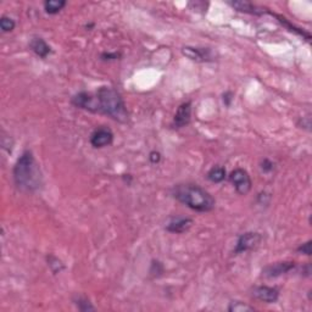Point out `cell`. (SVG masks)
Wrapping results in <instances>:
<instances>
[{
    "mask_svg": "<svg viewBox=\"0 0 312 312\" xmlns=\"http://www.w3.org/2000/svg\"><path fill=\"white\" fill-rule=\"evenodd\" d=\"M303 275L305 276V277H310L311 276V265L310 264L305 265V266L303 267Z\"/></svg>",
    "mask_w": 312,
    "mask_h": 312,
    "instance_id": "cell-30",
    "label": "cell"
},
{
    "mask_svg": "<svg viewBox=\"0 0 312 312\" xmlns=\"http://www.w3.org/2000/svg\"><path fill=\"white\" fill-rule=\"evenodd\" d=\"M232 96H233V94H232L231 92H227L223 94V103H225L227 106H229L231 105V101H232Z\"/></svg>",
    "mask_w": 312,
    "mask_h": 312,
    "instance_id": "cell-29",
    "label": "cell"
},
{
    "mask_svg": "<svg viewBox=\"0 0 312 312\" xmlns=\"http://www.w3.org/2000/svg\"><path fill=\"white\" fill-rule=\"evenodd\" d=\"M15 26L16 23L12 18L9 17V16H1V18H0V28H1V32L9 33L13 31Z\"/></svg>",
    "mask_w": 312,
    "mask_h": 312,
    "instance_id": "cell-21",
    "label": "cell"
},
{
    "mask_svg": "<svg viewBox=\"0 0 312 312\" xmlns=\"http://www.w3.org/2000/svg\"><path fill=\"white\" fill-rule=\"evenodd\" d=\"M121 57V52H107L105 51L103 52V54L100 55V59L103 60V61H115V60H118Z\"/></svg>",
    "mask_w": 312,
    "mask_h": 312,
    "instance_id": "cell-23",
    "label": "cell"
},
{
    "mask_svg": "<svg viewBox=\"0 0 312 312\" xmlns=\"http://www.w3.org/2000/svg\"><path fill=\"white\" fill-rule=\"evenodd\" d=\"M164 273V266L160 261H151V267H150V275H153L154 277H159Z\"/></svg>",
    "mask_w": 312,
    "mask_h": 312,
    "instance_id": "cell-22",
    "label": "cell"
},
{
    "mask_svg": "<svg viewBox=\"0 0 312 312\" xmlns=\"http://www.w3.org/2000/svg\"><path fill=\"white\" fill-rule=\"evenodd\" d=\"M190 120H192V101H186V103L179 105L177 112L173 117L172 127L177 129L183 128L189 125Z\"/></svg>",
    "mask_w": 312,
    "mask_h": 312,
    "instance_id": "cell-11",
    "label": "cell"
},
{
    "mask_svg": "<svg viewBox=\"0 0 312 312\" xmlns=\"http://www.w3.org/2000/svg\"><path fill=\"white\" fill-rule=\"evenodd\" d=\"M149 160H150L151 164H154V165L159 164V162L161 161V154L156 150L151 151V153L149 154Z\"/></svg>",
    "mask_w": 312,
    "mask_h": 312,
    "instance_id": "cell-28",
    "label": "cell"
},
{
    "mask_svg": "<svg viewBox=\"0 0 312 312\" xmlns=\"http://www.w3.org/2000/svg\"><path fill=\"white\" fill-rule=\"evenodd\" d=\"M29 49H31L37 56H39L40 59H45L46 56H49V55L51 54L50 45L40 37L32 38L31 42H29Z\"/></svg>",
    "mask_w": 312,
    "mask_h": 312,
    "instance_id": "cell-15",
    "label": "cell"
},
{
    "mask_svg": "<svg viewBox=\"0 0 312 312\" xmlns=\"http://www.w3.org/2000/svg\"><path fill=\"white\" fill-rule=\"evenodd\" d=\"M46 262H48L49 269L51 270V272L54 273V275L61 273L62 271L65 270V265H63V262L60 260L59 258L52 255V254H49V255L46 256Z\"/></svg>",
    "mask_w": 312,
    "mask_h": 312,
    "instance_id": "cell-18",
    "label": "cell"
},
{
    "mask_svg": "<svg viewBox=\"0 0 312 312\" xmlns=\"http://www.w3.org/2000/svg\"><path fill=\"white\" fill-rule=\"evenodd\" d=\"M298 126L302 127V128H304V129H306L308 132H310L311 131V117H310V115L303 117L302 120H300V122H298Z\"/></svg>",
    "mask_w": 312,
    "mask_h": 312,
    "instance_id": "cell-26",
    "label": "cell"
},
{
    "mask_svg": "<svg viewBox=\"0 0 312 312\" xmlns=\"http://www.w3.org/2000/svg\"><path fill=\"white\" fill-rule=\"evenodd\" d=\"M71 104L77 109L85 110V111L93 112V114H98L96 110V99L95 94H90L88 92H79L76 95L72 96L71 99Z\"/></svg>",
    "mask_w": 312,
    "mask_h": 312,
    "instance_id": "cell-7",
    "label": "cell"
},
{
    "mask_svg": "<svg viewBox=\"0 0 312 312\" xmlns=\"http://www.w3.org/2000/svg\"><path fill=\"white\" fill-rule=\"evenodd\" d=\"M275 162L273 161H271L270 159H264L261 161V165H260V167H261V170L264 171L265 173H271L272 172L273 170H275Z\"/></svg>",
    "mask_w": 312,
    "mask_h": 312,
    "instance_id": "cell-24",
    "label": "cell"
},
{
    "mask_svg": "<svg viewBox=\"0 0 312 312\" xmlns=\"http://www.w3.org/2000/svg\"><path fill=\"white\" fill-rule=\"evenodd\" d=\"M67 2L65 0H45L44 1V10L49 15H56L66 6Z\"/></svg>",
    "mask_w": 312,
    "mask_h": 312,
    "instance_id": "cell-17",
    "label": "cell"
},
{
    "mask_svg": "<svg viewBox=\"0 0 312 312\" xmlns=\"http://www.w3.org/2000/svg\"><path fill=\"white\" fill-rule=\"evenodd\" d=\"M183 55L188 59L197 62H210L215 60L214 51L210 48H195V46H184L182 49Z\"/></svg>",
    "mask_w": 312,
    "mask_h": 312,
    "instance_id": "cell-9",
    "label": "cell"
},
{
    "mask_svg": "<svg viewBox=\"0 0 312 312\" xmlns=\"http://www.w3.org/2000/svg\"><path fill=\"white\" fill-rule=\"evenodd\" d=\"M267 13H269V15H271V16H275V17L277 18V21L280 22L282 26H283L284 28L288 29L289 32L295 33V34H297V35L302 37L303 39H305L306 42H310V40H311V34H310V33L304 31V29H302V28H299V27H297V26H295V24H293L292 22L289 21L287 17H284V16H282V15H277V13L272 12V11H270V10L267 11Z\"/></svg>",
    "mask_w": 312,
    "mask_h": 312,
    "instance_id": "cell-13",
    "label": "cell"
},
{
    "mask_svg": "<svg viewBox=\"0 0 312 312\" xmlns=\"http://www.w3.org/2000/svg\"><path fill=\"white\" fill-rule=\"evenodd\" d=\"M270 200H271V194H269V193H266V192L259 193L258 203L260 204V205H269Z\"/></svg>",
    "mask_w": 312,
    "mask_h": 312,
    "instance_id": "cell-27",
    "label": "cell"
},
{
    "mask_svg": "<svg viewBox=\"0 0 312 312\" xmlns=\"http://www.w3.org/2000/svg\"><path fill=\"white\" fill-rule=\"evenodd\" d=\"M98 114L111 117L117 122L126 123L128 121V111L122 95L112 87L103 85L95 93Z\"/></svg>",
    "mask_w": 312,
    "mask_h": 312,
    "instance_id": "cell-3",
    "label": "cell"
},
{
    "mask_svg": "<svg viewBox=\"0 0 312 312\" xmlns=\"http://www.w3.org/2000/svg\"><path fill=\"white\" fill-rule=\"evenodd\" d=\"M193 226V220L188 219V217H176L172 221L167 223L166 231L170 233L182 234L184 232L189 231L190 227Z\"/></svg>",
    "mask_w": 312,
    "mask_h": 312,
    "instance_id": "cell-14",
    "label": "cell"
},
{
    "mask_svg": "<svg viewBox=\"0 0 312 312\" xmlns=\"http://www.w3.org/2000/svg\"><path fill=\"white\" fill-rule=\"evenodd\" d=\"M297 267L295 262L293 261H282L276 262V264L269 265L262 270V276L265 278H278L281 276L287 275V273L292 272L293 270Z\"/></svg>",
    "mask_w": 312,
    "mask_h": 312,
    "instance_id": "cell-8",
    "label": "cell"
},
{
    "mask_svg": "<svg viewBox=\"0 0 312 312\" xmlns=\"http://www.w3.org/2000/svg\"><path fill=\"white\" fill-rule=\"evenodd\" d=\"M228 4L231 5L233 9L240 11V12L250 13V15H256L261 16L267 13L269 9L264 6H259V5L254 4V2L248 1V0H237V1H228Z\"/></svg>",
    "mask_w": 312,
    "mask_h": 312,
    "instance_id": "cell-12",
    "label": "cell"
},
{
    "mask_svg": "<svg viewBox=\"0 0 312 312\" xmlns=\"http://www.w3.org/2000/svg\"><path fill=\"white\" fill-rule=\"evenodd\" d=\"M15 186L23 193L38 192L43 187V175L39 164L31 150H24L12 170Z\"/></svg>",
    "mask_w": 312,
    "mask_h": 312,
    "instance_id": "cell-1",
    "label": "cell"
},
{
    "mask_svg": "<svg viewBox=\"0 0 312 312\" xmlns=\"http://www.w3.org/2000/svg\"><path fill=\"white\" fill-rule=\"evenodd\" d=\"M73 304L76 305V308L79 311L83 312H89V311H95V306H93V304L89 302V299H87L85 297H76L73 299Z\"/></svg>",
    "mask_w": 312,
    "mask_h": 312,
    "instance_id": "cell-19",
    "label": "cell"
},
{
    "mask_svg": "<svg viewBox=\"0 0 312 312\" xmlns=\"http://www.w3.org/2000/svg\"><path fill=\"white\" fill-rule=\"evenodd\" d=\"M206 178L209 179L212 183H222L226 178H227V172H226V168L216 165V166L211 167L206 173Z\"/></svg>",
    "mask_w": 312,
    "mask_h": 312,
    "instance_id": "cell-16",
    "label": "cell"
},
{
    "mask_svg": "<svg viewBox=\"0 0 312 312\" xmlns=\"http://www.w3.org/2000/svg\"><path fill=\"white\" fill-rule=\"evenodd\" d=\"M311 240H308L306 243H303V244H300V247H298L297 251L299 254H304V255L306 256H311Z\"/></svg>",
    "mask_w": 312,
    "mask_h": 312,
    "instance_id": "cell-25",
    "label": "cell"
},
{
    "mask_svg": "<svg viewBox=\"0 0 312 312\" xmlns=\"http://www.w3.org/2000/svg\"><path fill=\"white\" fill-rule=\"evenodd\" d=\"M229 182L233 184L234 189L239 195H248L250 193L251 187H253V182L248 173L247 170L244 168H234L228 176Z\"/></svg>",
    "mask_w": 312,
    "mask_h": 312,
    "instance_id": "cell-4",
    "label": "cell"
},
{
    "mask_svg": "<svg viewBox=\"0 0 312 312\" xmlns=\"http://www.w3.org/2000/svg\"><path fill=\"white\" fill-rule=\"evenodd\" d=\"M172 197L197 212H210L216 201L206 189L194 183H179L172 188Z\"/></svg>",
    "mask_w": 312,
    "mask_h": 312,
    "instance_id": "cell-2",
    "label": "cell"
},
{
    "mask_svg": "<svg viewBox=\"0 0 312 312\" xmlns=\"http://www.w3.org/2000/svg\"><path fill=\"white\" fill-rule=\"evenodd\" d=\"M251 295L256 300H260L262 303L275 304L280 299V291L277 288H275V287L258 286L253 289Z\"/></svg>",
    "mask_w": 312,
    "mask_h": 312,
    "instance_id": "cell-10",
    "label": "cell"
},
{
    "mask_svg": "<svg viewBox=\"0 0 312 312\" xmlns=\"http://www.w3.org/2000/svg\"><path fill=\"white\" fill-rule=\"evenodd\" d=\"M90 145L95 149H101L105 146H109L114 142V132L109 128V127H98L94 129L93 133L90 134L89 138Z\"/></svg>",
    "mask_w": 312,
    "mask_h": 312,
    "instance_id": "cell-6",
    "label": "cell"
},
{
    "mask_svg": "<svg viewBox=\"0 0 312 312\" xmlns=\"http://www.w3.org/2000/svg\"><path fill=\"white\" fill-rule=\"evenodd\" d=\"M227 310L229 312H253L255 311V309L242 302H232L229 303Z\"/></svg>",
    "mask_w": 312,
    "mask_h": 312,
    "instance_id": "cell-20",
    "label": "cell"
},
{
    "mask_svg": "<svg viewBox=\"0 0 312 312\" xmlns=\"http://www.w3.org/2000/svg\"><path fill=\"white\" fill-rule=\"evenodd\" d=\"M261 240L262 236L258 232H245V233L240 234L238 239H237L236 248H234L233 253L236 255H239V254L255 249L256 247H259Z\"/></svg>",
    "mask_w": 312,
    "mask_h": 312,
    "instance_id": "cell-5",
    "label": "cell"
}]
</instances>
